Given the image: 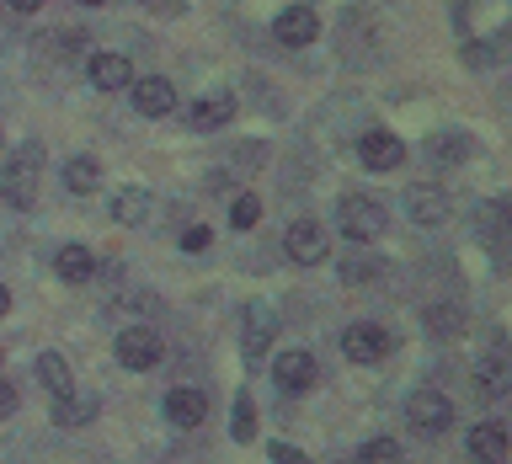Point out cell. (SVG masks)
Here are the masks:
<instances>
[{"mask_svg":"<svg viewBox=\"0 0 512 464\" xmlns=\"http://www.w3.org/2000/svg\"><path fill=\"white\" fill-rule=\"evenodd\" d=\"M38 182H43V155L38 150H16L6 166H0V203L32 208L38 203Z\"/></svg>","mask_w":512,"mask_h":464,"instance_id":"6da1fadb","label":"cell"},{"mask_svg":"<svg viewBox=\"0 0 512 464\" xmlns=\"http://www.w3.org/2000/svg\"><path fill=\"white\" fill-rule=\"evenodd\" d=\"M336 224H342L347 240H374V235H384V208H379L374 198L347 192V198L336 203Z\"/></svg>","mask_w":512,"mask_h":464,"instance_id":"7a4b0ae2","label":"cell"},{"mask_svg":"<svg viewBox=\"0 0 512 464\" xmlns=\"http://www.w3.org/2000/svg\"><path fill=\"white\" fill-rule=\"evenodd\" d=\"M160 358H166V342H160L155 326H128V331H118V363H123V368L144 374V368H155Z\"/></svg>","mask_w":512,"mask_h":464,"instance_id":"3957f363","label":"cell"},{"mask_svg":"<svg viewBox=\"0 0 512 464\" xmlns=\"http://www.w3.org/2000/svg\"><path fill=\"white\" fill-rule=\"evenodd\" d=\"M326 251H331V240H326V230H320L315 219L288 224V235H283V256H288L294 267H315V262H326Z\"/></svg>","mask_w":512,"mask_h":464,"instance_id":"277c9868","label":"cell"},{"mask_svg":"<svg viewBox=\"0 0 512 464\" xmlns=\"http://www.w3.org/2000/svg\"><path fill=\"white\" fill-rule=\"evenodd\" d=\"M470 384H475V400H502L512 390V363H507V352L496 347V352H480L475 368H470Z\"/></svg>","mask_w":512,"mask_h":464,"instance_id":"5b68a950","label":"cell"},{"mask_svg":"<svg viewBox=\"0 0 512 464\" xmlns=\"http://www.w3.org/2000/svg\"><path fill=\"white\" fill-rule=\"evenodd\" d=\"M406 422L416 432H448V427H454V406H448L443 390H416L406 400Z\"/></svg>","mask_w":512,"mask_h":464,"instance_id":"8992f818","label":"cell"},{"mask_svg":"<svg viewBox=\"0 0 512 464\" xmlns=\"http://www.w3.org/2000/svg\"><path fill=\"white\" fill-rule=\"evenodd\" d=\"M342 352L352 363H379V358H390V331L374 326V320H358V326L342 331Z\"/></svg>","mask_w":512,"mask_h":464,"instance_id":"52a82bcc","label":"cell"},{"mask_svg":"<svg viewBox=\"0 0 512 464\" xmlns=\"http://www.w3.org/2000/svg\"><path fill=\"white\" fill-rule=\"evenodd\" d=\"M358 160L368 171H395L400 160H406V144H400L390 128H368V134L358 139Z\"/></svg>","mask_w":512,"mask_h":464,"instance_id":"ba28073f","label":"cell"},{"mask_svg":"<svg viewBox=\"0 0 512 464\" xmlns=\"http://www.w3.org/2000/svg\"><path fill=\"white\" fill-rule=\"evenodd\" d=\"M315 352H304V347H294V352H278V368H272V379H278V390L283 395H304L315 384Z\"/></svg>","mask_w":512,"mask_h":464,"instance_id":"9c48e42d","label":"cell"},{"mask_svg":"<svg viewBox=\"0 0 512 464\" xmlns=\"http://www.w3.org/2000/svg\"><path fill=\"white\" fill-rule=\"evenodd\" d=\"M315 32H320L315 6H288V11H278V22H272V38H278L283 48H304V43H315Z\"/></svg>","mask_w":512,"mask_h":464,"instance_id":"30bf717a","label":"cell"},{"mask_svg":"<svg viewBox=\"0 0 512 464\" xmlns=\"http://www.w3.org/2000/svg\"><path fill=\"white\" fill-rule=\"evenodd\" d=\"M134 107L144 112V118H171L176 86H171L166 75H144V80H134Z\"/></svg>","mask_w":512,"mask_h":464,"instance_id":"8fae6325","label":"cell"},{"mask_svg":"<svg viewBox=\"0 0 512 464\" xmlns=\"http://www.w3.org/2000/svg\"><path fill=\"white\" fill-rule=\"evenodd\" d=\"M203 416H208V395L203 390H192V384H182V390H171L166 395V422L171 427H203Z\"/></svg>","mask_w":512,"mask_h":464,"instance_id":"7c38bea8","label":"cell"},{"mask_svg":"<svg viewBox=\"0 0 512 464\" xmlns=\"http://www.w3.org/2000/svg\"><path fill=\"white\" fill-rule=\"evenodd\" d=\"M406 208H411V224H422V230H438V224H448L443 187H411V192H406Z\"/></svg>","mask_w":512,"mask_h":464,"instance_id":"4fadbf2b","label":"cell"},{"mask_svg":"<svg viewBox=\"0 0 512 464\" xmlns=\"http://www.w3.org/2000/svg\"><path fill=\"white\" fill-rule=\"evenodd\" d=\"M91 86L96 91H128L134 75H128V54H91Z\"/></svg>","mask_w":512,"mask_h":464,"instance_id":"5bb4252c","label":"cell"},{"mask_svg":"<svg viewBox=\"0 0 512 464\" xmlns=\"http://www.w3.org/2000/svg\"><path fill=\"white\" fill-rule=\"evenodd\" d=\"M507 427L502 422H480L475 432H470V454L480 459V464H502L507 459Z\"/></svg>","mask_w":512,"mask_h":464,"instance_id":"9a60e30c","label":"cell"},{"mask_svg":"<svg viewBox=\"0 0 512 464\" xmlns=\"http://www.w3.org/2000/svg\"><path fill=\"white\" fill-rule=\"evenodd\" d=\"M272 336H278V315L262 310V304H251V315H246V358L251 363L272 347Z\"/></svg>","mask_w":512,"mask_h":464,"instance_id":"2e32d148","label":"cell"},{"mask_svg":"<svg viewBox=\"0 0 512 464\" xmlns=\"http://www.w3.org/2000/svg\"><path fill=\"white\" fill-rule=\"evenodd\" d=\"M54 272H59L64 283H91V278H96V256H91L86 246H59Z\"/></svg>","mask_w":512,"mask_h":464,"instance_id":"e0dca14e","label":"cell"},{"mask_svg":"<svg viewBox=\"0 0 512 464\" xmlns=\"http://www.w3.org/2000/svg\"><path fill=\"white\" fill-rule=\"evenodd\" d=\"M38 384H43V390L54 395V400H64V395H75L70 363H64L59 352H43V358H38Z\"/></svg>","mask_w":512,"mask_h":464,"instance_id":"ac0fdd59","label":"cell"},{"mask_svg":"<svg viewBox=\"0 0 512 464\" xmlns=\"http://www.w3.org/2000/svg\"><path fill=\"white\" fill-rule=\"evenodd\" d=\"M64 187H70V192H96V187H102V160H91V155L64 160Z\"/></svg>","mask_w":512,"mask_h":464,"instance_id":"d6986e66","label":"cell"},{"mask_svg":"<svg viewBox=\"0 0 512 464\" xmlns=\"http://www.w3.org/2000/svg\"><path fill=\"white\" fill-rule=\"evenodd\" d=\"M235 118V96H203L192 102V128H224Z\"/></svg>","mask_w":512,"mask_h":464,"instance_id":"ffe728a7","label":"cell"},{"mask_svg":"<svg viewBox=\"0 0 512 464\" xmlns=\"http://www.w3.org/2000/svg\"><path fill=\"white\" fill-rule=\"evenodd\" d=\"M96 416V400L91 395H64V400H54V422L59 427H86Z\"/></svg>","mask_w":512,"mask_h":464,"instance_id":"44dd1931","label":"cell"},{"mask_svg":"<svg viewBox=\"0 0 512 464\" xmlns=\"http://www.w3.org/2000/svg\"><path fill=\"white\" fill-rule=\"evenodd\" d=\"M422 320H427L432 336H459L464 331V310H459V304H427Z\"/></svg>","mask_w":512,"mask_h":464,"instance_id":"7402d4cb","label":"cell"},{"mask_svg":"<svg viewBox=\"0 0 512 464\" xmlns=\"http://www.w3.org/2000/svg\"><path fill=\"white\" fill-rule=\"evenodd\" d=\"M144 214H150V198H144L139 187H128V192L112 198V219L118 224H144Z\"/></svg>","mask_w":512,"mask_h":464,"instance_id":"603a6c76","label":"cell"},{"mask_svg":"<svg viewBox=\"0 0 512 464\" xmlns=\"http://www.w3.org/2000/svg\"><path fill=\"white\" fill-rule=\"evenodd\" d=\"M230 432H235V443H256V400H251V395H235Z\"/></svg>","mask_w":512,"mask_h":464,"instance_id":"cb8c5ba5","label":"cell"},{"mask_svg":"<svg viewBox=\"0 0 512 464\" xmlns=\"http://www.w3.org/2000/svg\"><path fill=\"white\" fill-rule=\"evenodd\" d=\"M256 219H262V198H256V192H240L230 203V224L235 230H256Z\"/></svg>","mask_w":512,"mask_h":464,"instance_id":"d4e9b609","label":"cell"},{"mask_svg":"<svg viewBox=\"0 0 512 464\" xmlns=\"http://www.w3.org/2000/svg\"><path fill=\"white\" fill-rule=\"evenodd\" d=\"M432 155H438L443 166H459V160H470V139L464 134H438L432 139Z\"/></svg>","mask_w":512,"mask_h":464,"instance_id":"484cf974","label":"cell"},{"mask_svg":"<svg viewBox=\"0 0 512 464\" xmlns=\"http://www.w3.org/2000/svg\"><path fill=\"white\" fill-rule=\"evenodd\" d=\"M358 464H400V443L395 438H368L358 448Z\"/></svg>","mask_w":512,"mask_h":464,"instance_id":"4316f807","label":"cell"},{"mask_svg":"<svg viewBox=\"0 0 512 464\" xmlns=\"http://www.w3.org/2000/svg\"><path fill=\"white\" fill-rule=\"evenodd\" d=\"M496 59H502V43H480V38L464 43V64H475V70H486Z\"/></svg>","mask_w":512,"mask_h":464,"instance_id":"83f0119b","label":"cell"},{"mask_svg":"<svg viewBox=\"0 0 512 464\" xmlns=\"http://www.w3.org/2000/svg\"><path fill=\"white\" fill-rule=\"evenodd\" d=\"M379 267H384V262H374V256H352V262H342V278H347V283H374Z\"/></svg>","mask_w":512,"mask_h":464,"instance_id":"f1b7e54d","label":"cell"},{"mask_svg":"<svg viewBox=\"0 0 512 464\" xmlns=\"http://www.w3.org/2000/svg\"><path fill=\"white\" fill-rule=\"evenodd\" d=\"M208 240H214L208 224H187V230H182V251H208Z\"/></svg>","mask_w":512,"mask_h":464,"instance_id":"f546056e","label":"cell"},{"mask_svg":"<svg viewBox=\"0 0 512 464\" xmlns=\"http://www.w3.org/2000/svg\"><path fill=\"white\" fill-rule=\"evenodd\" d=\"M272 459H278V464H310V454L294 448V443H272Z\"/></svg>","mask_w":512,"mask_h":464,"instance_id":"4dcf8cb0","label":"cell"},{"mask_svg":"<svg viewBox=\"0 0 512 464\" xmlns=\"http://www.w3.org/2000/svg\"><path fill=\"white\" fill-rule=\"evenodd\" d=\"M16 411V390H11V384L6 379H0V422H6V416Z\"/></svg>","mask_w":512,"mask_h":464,"instance_id":"1f68e13d","label":"cell"},{"mask_svg":"<svg viewBox=\"0 0 512 464\" xmlns=\"http://www.w3.org/2000/svg\"><path fill=\"white\" fill-rule=\"evenodd\" d=\"M11 11H22V16H32V11H43V0H6Z\"/></svg>","mask_w":512,"mask_h":464,"instance_id":"d6a6232c","label":"cell"},{"mask_svg":"<svg viewBox=\"0 0 512 464\" xmlns=\"http://www.w3.org/2000/svg\"><path fill=\"white\" fill-rule=\"evenodd\" d=\"M6 310H11V288L0 283V315H6Z\"/></svg>","mask_w":512,"mask_h":464,"instance_id":"836d02e7","label":"cell"},{"mask_svg":"<svg viewBox=\"0 0 512 464\" xmlns=\"http://www.w3.org/2000/svg\"><path fill=\"white\" fill-rule=\"evenodd\" d=\"M75 6H102V0H75Z\"/></svg>","mask_w":512,"mask_h":464,"instance_id":"e575fe53","label":"cell"},{"mask_svg":"<svg viewBox=\"0 0 512 464\" xmlns=\"http://www.w3.org/2000/svg\"><path fill=\"white\" fill-rule=\"evenodd\" d=\"M0 363H6V352H0Z\"/></svg>","mask_w":512,"mask_h":464,"instance_id":"d590c367","label":"cell"},{"mask_svg":"<svg viewBox=\"0 0 512 464\" xmlns=\"http://www.w3.org/2000/svg\"><path fill=\"white\" fill-rule=\"evenodd\" d=\"M0 144H6V134H0Z\"/></svg>","mask_w":512,"mask_h":464,"instance_id":"8d00e7d4","label":"cell"}]
</instances>
